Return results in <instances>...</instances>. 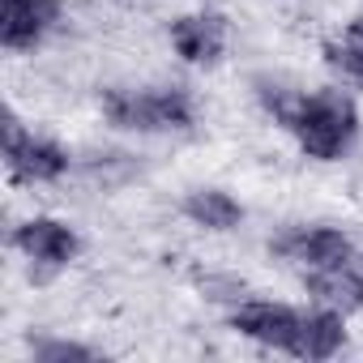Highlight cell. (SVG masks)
I'll return each mask as SVG.
<instances>
[{
    "label": "cell",
    "mask_w": 363,
    "mask_h": 363,
    "mask_svg": "<svg viewBox=\"0 0 363 363\" xmlns=\"http://www.w3.org/2000/svg\"><path fill=\"white\" fill-rule=\"evenodd\" d=\"M286 128L295 133V141L308 158L337 162L359 137V107L342 90H312V94H299Z\"/></svg>",
    "instance_id": "obj_1"
},
{
    "label": "cell",
    "mask_w": 363,
    "mask_h": 363,
    "mask_svg": "<svg viewBox=\"0 0 363 363\" xmlns=\"http://www.w3.org/2000/svg\"><path fill=\"white\" fill-rule=\"evenodd\" d=\"M342 346H346V316L333 308H316V312H303L291 354L295 359H333Z\"/></svg>",
    "instance_id": "obj_10"
},
{
    "label": "cell",
    "mask_w": 363,
    "mask_h": 363,
    "mask_svg": "<svg viewBox=\"0 0 363 363\" xmlns=\"http://www.w3.org/2000/svg\"><path fill=\"white\" fill-rule=\"evenodd\" d=\"M299 320L303 312L286 308V303H269V299H248L231 312V329L261 342V346H274V350H295V337H299Z\"/></svg>",
    "instance_id": "obj_5"
},
{
    "label": "cell",
    "mask_w": 363,
    "mask_h": 363,
    "mask_svg": "<svg viewBox=\"0 0 363 363\" xmlns=\"http://www.w3.org/2000/svg\"><path fill=\"white\" fill-rule=\"evenodd\" d=\"M5 167L18 184H56L69 171V150L26 133L18 111H5Z\"/></svg>",
    "instance_id": "obj_3"
},
{
    "label": "cell",
    "mask_w": 363,
    "mask_h": 363,
    "mask_svg": "<svg viewBox=\"0 0 363 363\" xmlns=\"http://www.w3.org/2000/svg\"><path fill=\"white\" fill-rule=\"evenodd\" d=\"M171 48L189 65H214L227 52V18L218 13H184L171 22Z\"/></svg>",
    "instance_id": "obj_8"
},
{
    "label": "cell",
    "mask_w": 363,
    "mask_h": 363,
    "mask_svg": "<svg viewBox=\"0 0 363 363\" xmlns=\"http://www.w3.org/2000/svg\"><path fill=\"white\" fill-rule=\"evenodd\" d=\"M103 116L107 124L124 133H189L197 111L184 86H158V90H103Z\"/></svg>",
    "instance_id": "obj_2"
},
{
    "label": "cell",
    "mask_w": 363,
    "mask_h": 363,
    "mask_svg": "<svg viewBox=\"0 0 363 363\" xmlns=\"http://www.w3.org/2000/svg\"><path fill=\"white\" fill-rule=\"evenodd\" d=\"M179 210H184V218L197 223L201 231H235L244 223V206L223 189H193Z\"/></svg>",
    "instance_id": "obj_11"
},
{
    "label": "cell",
    "mask_w": 363,
    "mask_h": 363,
    "mask_svg": "<svg viewBox=\"0 0 363 363\" xmlns=\"http://www.w3.org/2000/svg\"><path fill=\"white\" fill-rule=\"evenodd\" d=\"M13 248H18L26 261L43 265V269H65V265L77 257L82 240H77V231H73L69 223H60V218H30V223H22V227L13 231Z\"/></svg>",
    "instance_id": "obj_6"
},
{
    "label": "cell",
    "mask_w": 363,
    "mask_h": 363,
    "mask_svg": "<svg viewBox=\"0 0 363 363\" xmlns=\"http://www.w3.org/2000/svg\"><path fill=\"white\" fill-rule=\"evenodd\" d=\"M303 286L316 299V308H333L342 316L363 312V274L350 261L346 265H329V269H308Z\"/></svg>",
    "instance_id": "obj_9"
},
{
    "label": "cell",
    "mask_w": 363,
    "mask_h": 363,
    "mask_svg": "<svg viewBox=\"0 0 363 363\" xmlns=\"http://www.w3.org/2000/svg\"><path fill=\"white\" fill-rule=\"evenodd\" d=\"M60 0H5L0 18V43L9 52H30L48 39V30L60 22Z\"/></svg>",
    "instance_id": "obj_7"
},
{
    "label": "cell",
    "mask_w": 363,
    "mask_h": 363,
    "mask_svg": "<svg viewBox=\"0 0 363 363\" xmlns=\"http://www.w3.org/2000/svg\"><path fill=\"white\" fill-rule=\"evenodd\" d=\"M30 350H35L39 363H94L99 359V350H90L82 342H69V337H43Z\"/></svg>",
    "instance_id": "obj_13"
},
{
    "label": "cell",
    "mask_w": 363,
    "mask_h": 363,
    "mask_svg": "<svg viewBox=\"0 0 363 363\" xmlns=\"http://www.w3.org/2000/svg\"><path fill=\"white\" fill-rule=\"evenodd\" d=\"M325 65H329L333 73H342L346 82L363 86V13L350 18V22L342 26V35L325 39Z\"/></svg>",
    "instance_id": "obj_12"
},
{
    "label": "cell",
    "mask_w": 363,
    "mask_h": 363,
    "mask_svg": "<svg viewBox=\"0 0 363 363\" xmlns=\"http://www.w3.org/2000/svg\"><path fill=\"white\" fill-rule=\"evenodd\" d=\"M269 252H278L299 269H329V265L354 261V244L337 227H291L269 244Z\"/></svg>",
    "instance_id": "obj_4"
}]
</instances>
